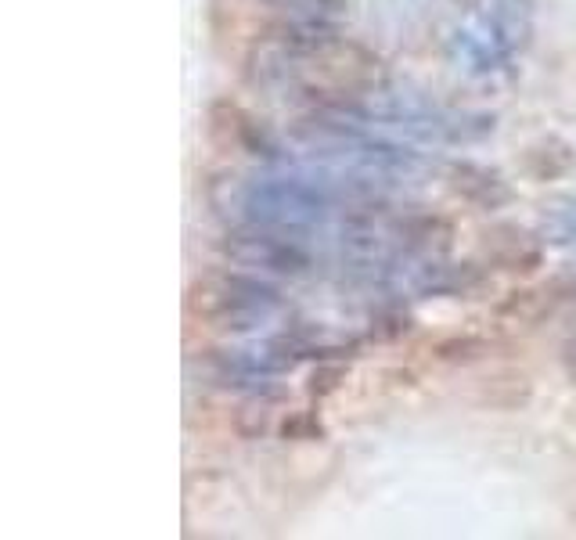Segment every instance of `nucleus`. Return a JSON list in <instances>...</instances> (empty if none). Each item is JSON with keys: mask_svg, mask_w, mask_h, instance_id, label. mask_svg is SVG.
Instances as JSON below:
<instances>
[{"mask_svg": "<svg viewBox=\"0 0 576 540\" xmlns=\"http://www.w3.org/2000/svg\"><path fill=\"white\" fill-rule=\"evenodd\" d=\"M321 116L342 119L360 130H375L386 137H407V141L422 144H468L479 137L494 134V119L476 116V112H458V108H440V105H422V101H404L393 94H375L357 105H339V108H314Z\"/></svg>", "mask_w": 576, "mask_h": 540, "instance_id": "nucleus-1", "label": "nucleus"}, {"mask_svg": "<svg viewBox=\"0 0 576 540\" xmlns=\"http://www.w3.org/2000/svg\"><path fill=\"white\" fill-rule=\"evenodd\" d=\"M184 310L191 321L216 332H256L285 314V299L274 285L242 270H209L191 281Z\"/></svg>", "mask_w": 576, "mask_h": 540, "instance_id": "nucleus-2", "label": "nucleus"}, {"mask_svg": "<svg viewBox=\"0 0 576 540\" xmlns=\"http://www.w3.org/2000/svg\"><path fill=\"white\" fill-rule=\"evenodd\" d=\"M224 256L238 267L263 270V274H281V278H306L314 274V245L306 231H281V227H256L242 224V231L227 234L220 242Z\"/></svg>", "mask_w": 576, "mask_h": 540, "instance_id": "nucleus-3", "label": "nucleus"}, {"mask_svg": "<svg viewBox=\"0 0 576 540\" xmlns=\"http://www.w3.org/2000/svg\"><path fill=\"white\" fill-rule=\"evenodd\" d=\"M530 29V0H494L490 15L476 29L458 33L461 58L472 62V69H501L504 62H512L515 54L530 44Z\"/></svg>", "mask_w": 576, "mask_h": 540, "instance_id": "nucleus-4", "label": "nucleus"}, {"mask_svg": "<svg viewBox=\"0 0 576 540\" xmlns=\"http://www.w3.org/2000/svg\"><path fill=\"white\" fill-rule=\"evenodd\" d=\"M458 191L483 202V206H501L508 198V188L501 184V177L483 170V166H458Z\"/></svg>", "mask_w": 576, "mask_h": 540, "instance_id": "nucleus-5", "label": "nucleus"}, {"mask_svg": "<svg viewBox=\"0 0 576 540\" xmlns=\"http://www.w3.org/2000/svg\"><path fill=\"white\" fill-rule=\"evenodd\" d=\"M274 8L288 15V22H314V26H335V18L346 11L350 0H270Z\"/></svg>", "mask_w": 576, "mask_h": 540, "instance_id": "nucleus-6", "label": "nucleus"}, {"mask_svg": "<svg viewBox=\"0 0 576 540\" xmlns=\"http://www.w3.org/2000/svg\"><path fill=\"white\" fill-rule=\"evenodd\" d=\"M544 234H548V242H555V245H576V202L573 198L548 209V216H544Z\"/></svg>", "mask_w": 576, "mask_h": 540, "instance_id": "nucleus-7", "label": "nucleus"}, {"mask_svg": "<svg viewBox=\"0 0 576 540\" xmlns=\"http://www.w3.org/2000/svg\"><path fill=\"white\" fill-rule=\"evenodd\" d=\"M562 364H566V375L576 382V324L569 328L566 342H562Z\"/></svg>", "mask_w": 576, "mask_h": 540, "instance_id": "nucleus-8", "label": "nucleus"}]
</instances>
